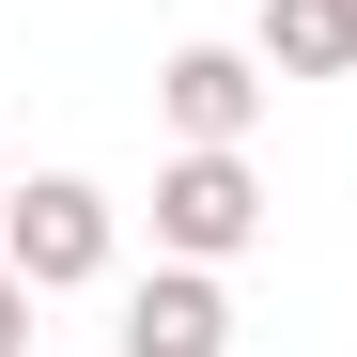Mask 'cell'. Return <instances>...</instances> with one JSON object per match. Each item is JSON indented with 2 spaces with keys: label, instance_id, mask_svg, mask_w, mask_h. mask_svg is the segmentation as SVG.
<instances>
[{
  "label": "cell",
  "instance_id": "6da1fadb",
  "mask_svg": "<svg viewBox=\"0 0 357 357\" xmlns=\"http://www.w3.org/2000/svg\"><path fill=\"white\" fill-rule=\"evenodd\" d=\"M264 233V171H249V140H187L155 171V249L171 264H233Z\"/></svg>",
  "mask_w": 357,
  "mask_h": 357
},
{
  "label": "cell",
  "instance_id": "7a4b0ae2",
  "mask_svg": "<svg viewBox=\"0 0 357 357\" xmlns=\"http://www.w3.org/2000/svg\"><path fill=\"white\" fill-rule=\"evenodd\" d=\"M0 264H16L31 295L109 280V187H93V171H31V187H16V218H0Z\"/></svg>",
  "mask_w": 357,
  "mask_h": 357
},
{
  "label": "cell",
  "instance_id": "3957f363",
  "mask_svg": "<svg viewBox=\"0 0 357 357\" xmlns=\"http://www.w3.org/2000/svg\"><path fill=\"white\" fill-rule=\"evenodd\" d=\"M155 109H171V140H249L264 125V47H171Z\"/></svg>",
  "mask_w": 357,
  "mask_h": 357
},
{
  "label": "cell",
  "instance_id": "277c9868",
  "mask_svg": "<svg viewBox=\"0 0 357 357\" xmlns=\"http://www.w3.org/2000/svg\"><path fill=\"white\" fill-rule=\"evenodd\" d=\"M125 357H233V295H218V264H155V280L125 295Z\"/></svg>",
  "mask_w": 357,
  "mask_h": 357
},
{
  "label": "cell",
  "instance_id": "5b68a950",
  "mask_svg": "<svg viewBox=\"0 0 357 357\" xmlns=\"http://www.w3.org/2000/svg\"><path fill=\"white\" fill-rule=\"evenodd\" d=\"M342 63H357L342 0H264V78H342Z\"/></svg>",
  "mask_w": 357,
  "mask_h": 357
},
{
  "label": "cell",
  "instance_id": "8992f818",
  "mask_svg": "<svg viewBox=\"0 0 357 357\" xmlns=\"http://www.w3.org/2000/svg\"><path fill=\"white\" fill-rule=\"evenodd\" d=\"M0 357H31V280L0 264Z\"/></svg>",
  "mask_w": 357,
  "mask_h": 357
},
{
  "label": "cell",
  "instance_id": "52a82bcc",
  "mask_svg": "<svg viewBox=\"0 0 357 357\" xmlns=\"http://www.w3.org/2000/svg\"><path fill=\"white\" fill-rule=\"evenodd\" d=\"M0 218H16V171H0Z\"/></svg>",
  "mask_w": 357,
  "mask_h": 357
},
{
  "label": "cell",
  "instance_id": "ba28073f",
  "mask_svg": "<svg viewBox=\"0 0 357 357\" xmlns=\"http://www.w3.org/2000/svg\"><path fill=\"white\" fill-rule=\"evenodd\" d=\"M342 16H357V0H342Z\"/></svg>",
  "mask_w": 357,
  "mask_h": 357
}]
</instances>
